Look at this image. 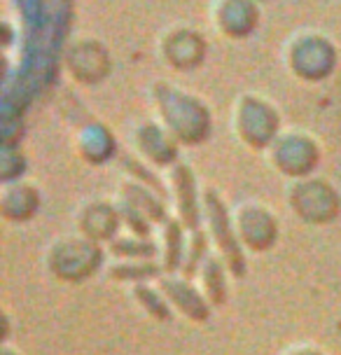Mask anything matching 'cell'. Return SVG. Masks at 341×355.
<instances>
[{
	"label": "cell",
	"mask_w": 341,
	"mask_h": 355,
	"mask_svg": "<svg viewBox=\"0 0 341 355\" xmlns=\"http://www.w3.org/2000/svg\"><path fill=\"white\" fill-rule=\"evenodd\" d=\"M238 225H241V236H245L248 241L257 245L255 236L267 234L271 239L274 236V222H271L269 213L262 211V208H255V206H241L238 208Z\"/></svg>",
	"instance_id": "cell-7"
},
{
	"label": "cell",
	"mask_w": 341,
	"mask_h": 355,
	"mask_svg": "<svg viewBox=\"0 0 341 355\" xmlns=\"http://www.w3.org/2000/svg\"><path fill=\"white\" fill-rule=\"evenodd\" d=\"M164 54L175 68H194L204 56V42L189 31H178L166 37Z\"/></svg>",
	"instance_id": "cell-5"
},
{
	"label": "cell",
	"mask_w": 341,
	"mask_h": 355,
	"mask_svg": "<svg viewBox=\"0 0 341 355\" xmlns=\"http://www.w3.org/2000/svg\"><path fill=\"white\" fill-rule=\"evenodd\" d=\"M213 194H208V204H211V225H213V232H218L216 236H218V243H220V248L225 250V255L229 257V264H231V269H234V274L236 276H241L243 274V257H241V252H238L236 248V243H234V239H231V232H229V227H227V220H225V213H222V208H220V204L216 199H211Z\"/></svg>",
	"instance_id": "cell-6"
},
{
	"label": "cell",
	"mask_w": 341,
	"mask_h": 355,
	"mask_svg": "<svg viewBox=\"0 0 341 355\" xmlns=\"http://www.w3.org/2000/svg\"><path fill=\"white\" fill-rule=\"evenodd\" d=\"M68 68L80 80H98L108 71V56L96 42H78L68 54Z\"/></svg>",
	"instance_id": "cell-3"
},
{
	"label": "cell",
	"mask_w": 341,
	"mask_h": 355,
	"mask_svg": "<svg viewBox=\"0 0 341 355\" xmlns=\"http://www.w3.org/2000/svg\"><path fill=\"white\" fill-rule=\"evenodd\" d=\"M255 21L257 12L250 0H220V5L216 8V24L222 33L231 37L250 33Z\"/></svg>",
	"instance_id": "cell-2"
},
{
	"label": "cell",
	"mask_w": 341,
	"mask_h": 355,
	"mask_svg": "<svg viewBox=\"0 0 341 355\" xmlns=\"http://www.w3.org/2000/svg\"><path fill=\"white\" fill-rule=\"evenodd\" d=\"M334 52L332 44L323 37H299L290 49V66L297 75L308 80L323 78L332 71Z\"/></svg>",
	"instance_id": "cell-1"
},
{
	"label": "cell",
	"mask_w": 341,
	"mask_h": 355,
	"mask_svg": "<svg viewBox=\"0 0 341 355\" xmlns=\"http://www.w3.org/2000/svg\"><path fill=\"white\" fill-rule=\"evenodd\" d=\"M236 129L241 136L248 138V143L252 145H262L267 143L269 133L260 129V119H271L274 112L269 110L262 101H252V98H241L236 107Z\"/></svg>",
	"instance_id": "cell-4"
}]
</instances>
